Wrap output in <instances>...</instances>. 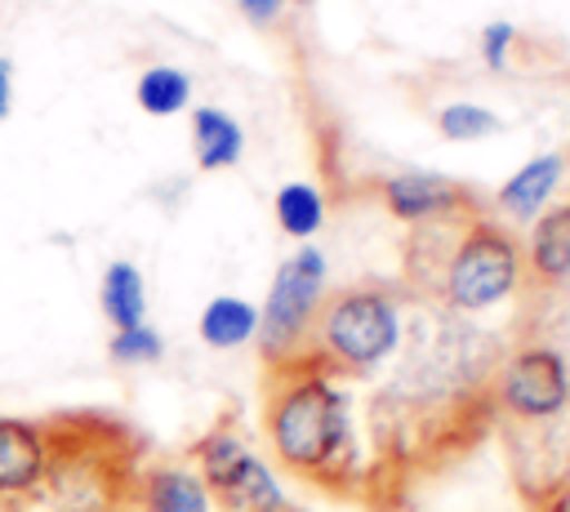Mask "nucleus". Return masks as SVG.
Wrapping results in <instances>:
<instances>
[{
    "mask_svg": "<svg viewBox=\"0 0 570 512\" xmlns=\"http://www.w3.org/2000/svg\"><path fill=\"white\" fill-rule=\"evenodd\" d=\"M272 445L298 472H321L347 450V396L330 378H303L272 405Z\"/></svg>",
    "mask_w": 570,
    "mask_h": 512,
    "instance_id": "f257e3e1",
    "label": "nucleus"
},
{
    "mask_svg": "<svg viewBox=\"0 0 570 512\" xmlns=\"http://www.w3.org/2000/svg\"><path fill=\"white\" fill-rule=\"evenodd\" d=\"M321 289H325V254L321 249L303 245L276 267L267 303L258 307V343L267 356H285L303 338Z\"/></svg>",
    "mask_w": 570,
    "mask_h": 512,
    "instance_id": "f03ea898",
    "label": "nucleus"
},
{
    "mask_svg": "<svg viewBox=\"0 0 570 512\" xmlns=\"http://www.w3.org/2000/svg\"><path fill=\"white\" fill-rule=\"evenodd\" d=\"M321 338L343 365H379L396 347V307L374 289H347L325 307Z\"/></svg>",
    "mask_w": 570,
    "mask_h": 512,
    "instance_id": "7ed1b4c3",
    "label": "nucleus"
},
{
    "mask_svg": "<svg viewBox=\"0 0 570 512\" xmlns=\"http://www.w3.org/2000/svg\"><path fill=\"white\" fill-rule=\"evenodd\" d=\"M196 463H200V485L214 490L227 508H240V512H281L285 499H281V485L276 476L267 472V463L258 454H249L232 432H209L200 445H196Z\"/></svg>",
    "mask_w": 570,
    "mask_h": 512,
    "instance_id": "20e7f679",
    "label": "nucleus"
},
{
    "mask_svg": "<svg viewBox=\"0 0 570 512\" xmlns=\"http://www.w3.org/2000/svg\"><path fill=\"white\" fill-rule=\"evenodd\" d=\"M512 285H517V245L499 227H485V223L472 227L445 272L450 303L463 312H481L503 294H512Z\"/></svg>",
    "mask_w": 570,
    "mask_h": 512,
    "instance_id": "39448f33",
    "label": "nucleus"
},
{
    "mask_svg": "<svg viewBox=\"0 0 570 512\" xmlns=\"http://www.w3.org/2000/svg\"><path fill=\"white\" fill-rule=\"evenodd\" d=\"M566 396H570L566 361L552 347H525L503 370V405L512 414L548 419V414H557L566 405Z\"/></svg>",
    "mask_w": 570,
    "mask_h": 512,
    "instance_id": "423d86ee",
    "label": "nucleus"
},
{
    "mask_svg": "<svg viewBox=\"0 0 570 512\" xmlns=\"http://www.w3.org/2000/svg\"><path fill=\"white\" fill-rule=\"evenodd\" d=\"M98 307L111 321V329H134L147 321V285L142 272L129 258H111L98 280Z\"/></svg>",
    "mask_w": 570,
    "mask_h": 512,
    "instance_id": "0eeeda50",
    "label": "nucleus"
},
{
    "mask_svg": "<svg viewBox=\"0 0 570 512\" xmlns=\"http://www.w3.org/2000/svg\"><path fill=\"white\" fill-rule=\"evenodd\" d=\"M245 134L236 125V116H227L223 107H196L191 111V151L200 169H227L240 160Z\"/></svg>",
    "mask_w": 570,
    "mask_h": 512,
    "instance_id": "6e6552de",
    "label": "nucleus"
},
{
    "mask_svg": "<svg viewBox=\"0 0 570 512\" xmlns=\"http://www.w3.org/2000/svg\"><path fill=\"white\" fill-rule=\"evenodd\" d=\"M459 187L441 174H396L387 183V209L396 218H432L450 205H459Z\"/></svg>",
    "mask_w": 570,
    "mask_h": 512,
    "instance_id": "1a4fd4ad",
    "label": "nucleus"
},
{
    "mask_svg": "<svg viewBox=\"0 0 570 512\" xmlns=\"http://www.w3.org/2000/svg\"><path fill=\"white\" fill-rule=\"evenodd\" d=\"M196 329H200V338H205L209 347H218V352L240 347V343L258 338V307L245 303V298H236V294H218V298L205 303Z\"/></svg>",
    "mask_w": 570,
    "mask_h": 512,
    "instance_id": "9d476101",
    "label": "nucleus"
},
{
    "mask_svg": "<svg viewBox=\"0 0 570 512\" xmlns=\"http://www.w3.org/2000/svg\"><path fill=\"white\" fill-rule=\"evenodd\" d=\"M147 512H209V490L187 467H156L142 481Z\"/></svg>",
    "mask_w": 570,
    "mask_h": 512,
    "instance_id": "9b49d317",
    "label": "nucleus"
},
{
    "mask_svg": "<svg viewBox=\"0 0 570 512\" xmlns=\"http://www.w3.org/2000/svg\"><path fill=\"white\" fill-rule=\"evenodd\" d=\"M557 183H561V156H539V160L521 165V169L503 183L499 205L512 209L517 218H534V214L543 209V200L552 196Z\"/></svg>",
    "mask_w": 570,
    "mask_h": 512,
    "instance_id": "f8f14e48",
    "label": "nucleus"
},
{
    "mask_svg": "<svg viewBox=\"0 0 570 512\" xmlns=\"http://www.w3.org/2000/svg\"><path fill=\"white\" fill-rule=\"evenodd\" d=\"M534 267L548 280L570 276V205H557L552 214H543L534 223V240H530Z\"/></svg>",
    "mask_w": 570,
    "mask_h": 512,
    "instance_id": "ddd939ff",
    "label": "nucleus"
},
{
    "mask_svg": "<svg viewBox=\"0 0 570 512\" xmlns=\"http://www.w3.org/2000/svg\"><path fill=\"white\" fill-rule=\"evenodd\" d=\"M134 98H138V107H142L147 116H174V111L187 107L191 80H187V71H178V67H169V62H156V67H147V71L138 76Z\"/></svg>",
    "mask_w": 570,
    "mask_h": 512,
    "instance_id": "4468645a",
    "label": "nucleus"
},
{
    "mask_svg": "<svg viewBox=\"0 0 570 512\" xmlns=\"http://www.w3.org/2000/svg\"><path fill=\"white\" fill-rule=\"evenodd\" d=\"M276 223H281L289 236H298V240H307L312 232H321V223H325V200H321V191H316L312 183H285V187L276 191Z\"/></svg>",
    "mask_w": 570,
    "mask_h": 512,
    "instance_id": "2eb2a0df",
    "label": "nucleus"
},
{
    "mask_svg": "<svg viewBox=\"0 0 570 512\" xmlns=\"http://www.w3.org/2000/svg\"><path fill=\"white\" fill-rule=\"evenodd\" d=\"M107 356L116 365H151L165 356V338L142 321L134 329H111V343H107Z\"/></svg>",
    "mask_w": 570,
    "mask_h": 512,
    "instance_id": "dca6fc26",
    "label": "nucleus"
},
{
    "mask_svg": "<svg viewBox=\"0 0 570 512\" xmlns=\"http://www.w3.org/2000/svg\"><path fill=\"white\" fill-rule=\"evenodd\" d=\"M490 129H494V116L476 102H454V107L441 111V134L445 138H481Z\"/></svg>",
    "mask_w": 570,
    "mask_h": 512,
    "instance_id": "f3484780",
    "label": "nucleus"
},
{
    "mask_svg": "<svg viewBox=\"0 0 570 512\" xmlns=\"http://www.w3.org/2000/svg\"><path fill=\"white\" fill-rule=\"evenodd\" d=\"M508 45H512V27H508V22H490L485 36H481V53H485V62H490V67H503Z\"/></svg>",
    "mask_w": 570,
    "mask_h": 512,
    "instance_id": "a211bd4d",
    "label": "nucleus"
},
{
    "mask_svg": "<svg viewBox=\"0 0 570 512\" xmlns=\"http://www.w3.org/2000/svg\"><path fill=\"white\" fill-rule=\"evenodd\" d=\"M240 4V13L249 18V22H272L281 9H285V0H236Z\"/></svg>",
    "mask_w": 570,
    "mask_h": 512,
    "instance_id": "6ab92c4d",
    "label": "nucleus"
},
{
    "mask_svg": "<svg viewBox=\"0 0 570 512\" xmlns=\"http://www.w3.org/2000/svg\"><path fill=\"white\" fill-rule=\"evenodd\" d=\"M13 116V58L0 53V120Z\"/></svg>",
    "mask_w": 570,
    "mask_h": 512,
    "instance_id": "aec40b11",
    "label": "nucleus"
},
{
    "mask_svg": "<svg viewBox=\"0 0 570 512\" xmlns=\"http://www.w3.org/2000/svg\"><path fill=\"white\" fill-rule=\"evenodd\" d=\"M298 4H307V0H298Z\"/></svg>",
    "mask_w": 570,
    "mask_h": 512,
    "instance_id": "412c9836",
    "label": "nucleus"
}]
</instances>
